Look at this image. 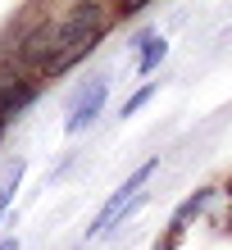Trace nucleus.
Listing matches in <instances>:
<instances>
[{
	"label": "nucleus",
	"instance_id": "1",
	"mask_svg": "<svg viewBox=\"0 0 232 250\" xmlns=\"http://www.w3.org/2000/svg\"><path fill=\"white\" fill-rule=\"evenodd\" d=\"M109 32H114L109 0H73V5L55 19V68H50L46 82H55V78H64V73H73L78 64H86Z\"/></svg>",
	"mask_w": 232,
	"mask_h": 250
},
{
	"label": "nucleus",
	"instance_id": "4",
	"mask_svg": "<svg viewBox=\"0 0 232 250\" xmlns=\"http://www.w3.org/2000/svg\"><path fill=\"white\" fill-rule=\"evenodd\" d=\"M105 105H109V73H96V78H86V86H78V96L68 100L64 132H68V137H82L86 127L100 123Z\"/></svg>",
	"mask_w": 232,
	"mask_h": 250
},
{
	"label": "nucleus",
	"instance_id": "3",
	"mask_svg": "<svg viewBox=\"0 0 232 250\" xmlns=\"http://www.w3.org/2000/svg\"><path fill=\"white\" fill-rule=\"evenodd\" d=\"M41 91H46V82H41V78L23 73L14 60H5V55H0V137H5V132L37 105Z\"/></svg>",
	"mask_w": 232,
	"mask_h": 250
},
{
	"label": "nucleus",
	"instance_id": "6",
	"mask_svg": "<svg viewBox=\"0 0 232 250\" xmlns=\"http://www.w3.org/2000/svg\"><path fill=\"white\" fill-rule=\"evenodd\" d=\"M127 50H132V73L137 78H155L159 68L169 60V37L159 32V27H141V32L127 41Z\"/></svg>",
	"mask_w": 232,
	"mask_h": 250
},
{
	"label": "nucleus",
	"instance_id": "11",
	"mask_svg": "<svg viewBox=\"0 0 232 250\" xmlns=\"http://www.w3.org/2000/svg\"><path fill=\"white\" fill-rule=\"evenodd\" d=\"M73 250H86V246H73Z\"/></svg>",
	"mask_w": 232,
	"mask_h": 250
},
{
	"label": "nucleus",
	"instance_id": "2",
	"mask_svg": "<svg viewBox=\"0 0 232 250\" xmlns=\"http://www.w3.org/2000/svg\"><path fill=\"white\" fill-rule=\"evenodd\" d=\"M155 173H159V155H150L146 164H137L132 173H127V178H123L119 187H114V196H109V200L96 209V218L86 223V237H82V246H86V241H105L114 228H123L127 218H132V214L141 209V205H146V187H150V178H155Z\"/></svg>",
	"mask_w": 232,
	"mask_h": 250
},
{
	"label": "nucleus",
	"instance_id": "5",
	"mask_svg": "<svg viewBox=\"0 0 232 250\" xmlns=\"http://www.w3.org/2000/svg\"><path fill=\"white\" fill-rule=\"evenodd\" d=\"M223 196H228V187H219V182H205V187H196L191 196H187V200L178 205V209L169 214V228H164V246H159V250H173V246L182 241V232L191 228L196 218H205V214H210V209H214V205H219Z\"/></svg>",
	"mask_w": 232,
	"mask_h": 250
},
{
	"label": "nucleus",
	"instance_id": "9",
	"mask_svg": "<svg viewBox=\"0 0 232 250\" xmlns=\"http://www.w3.org/2000/svg\"><path fill=\"white\" fill-rule=\"evenodd\" d=\"M228 196H232V191H228ZM219 232H228V237H232V205H228V214L219 218Z\"/></svg>",
	"mask_w": 232,
	"mask_h": 250
},
{
	"label": "nucleus",
	"instance_id": "8",
	"mask_svg": "<svg viewBox=\"0 0 232 250\" xmlns=\"http://www.w3.org/2000/svg\"><path fill=\"white\" fill-rule=\"evenodd\" d=\"M155 91H159V82H141L137 91H132V96L123 100V109H119V119H137V114H141V109L150 105V96H155Z\"/></svg>",
	"mask_w": 232,
	"mask_h": 250
},
{
	"label": "nucleus",
	"instance_id": "7",
	"mask_svg": "<svg viewBox=\"0 0 232 250\" xmlns=\"http://www.w3.org/2000/svg\"><path fill=\"white\" fill-rule=\"evenodd\" d=\"M23 173H27V159H14L5 168V178H0V223L9 218V205H14V196H19V187H23Z\"/></svg>",
	"mask_w": 232,
	"mask_h": 250
},
{
	"label": "nucleus",
	"instance_id": "10",
	"mask_svg": "<svg viewBox=\"0 0 232 250\" xmlns=\"http://www.w3.org/2000/svg\"><path fill=\"white\" fill-rule=\"evenodd\" d=\"M0 250H23V246H19V237H0Z\"/></svg>",
	"mask_w": 232,
	"mask_h": 250
}]
</instances>
